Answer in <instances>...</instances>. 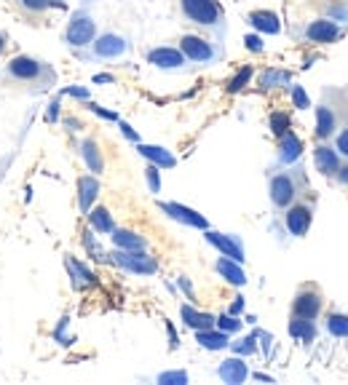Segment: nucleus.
<instances>
[{"label": "nucleus", "instance_id": "f257e3e1", "mask_svg": "<svg viewBox=\"0 0 348 385\" xmlns=\"http://www.w3.org/2000/svg\"><path fill=\"white\" fill-rule=\"evenodd\" d=\"M3 78L14 89L27 91V94H46L49 89L56 86V70L51 67L49 62L27 56V54L8 59L6 67H3Z\"/></svg>", "mask_w": 348, "mask_h": 385}, {"label": "nucleus", "instance_id": "f03ea898", "mask_svg": "<svg viewBox=\"0 0 348 385\" xmlns=\"http://www.w3.org/2000/svg\"><path fill=\"white\" fill-rule=\"evenodd\" d=\"M180 11L191 24L212 30L217 38L225 35V11L217 0H180Z\"/></svg>", "mask_w": 348, "mask_h": 385}, {"label": "nucleus", "instance_id": "7ed1b4c3", "mask_svg": "<svg viewBox=\"0 0 348 385\" xmlns=\"http://www.w3.org/2000/svg\"><path fill=\"white\" fill-rule=\"evenodd\" d=\"M94 38H97V22H94V16L86 8H78L73 16H70V22H67L65 43L70 48H86L91 46Z\"/></svg>", "mask_w": 348, "mask_h": 385}, {"label": "nucleus", "instance_id": "20e7f679", "mask_svg": "<svg viewBox=\"0 0 348 385\" xmlns=\"http://www.w3.org/2000/svg\"><path fill=\"white\" fill-rule=\"evenodd\" d=\"M113 263L121 265L129 273H137V276H153L158 270V263L150 257L145 249H116Z\"/></svg>", "mask_w": 348, "mask_h": 385}, {"label": "nucleus", "instance_id": "39448f33", "mask_svg": "<svg viewBox=\"0 0 348 385\" xmlns=\"http://www.w3.org/2000/svg\"><path fill=\"white\" fill-rule=\"evenodd\" d=\"M129 54V41L118 32H102L91 41V54H80L83 59H121Z\"/></svg>", "mask_w": 348, "mask_h": 385}, {"label": "nucleus", "instance_id": "423d86ee", "mask_svg": "<svg viewBox=\"0 0 348 385\" xmlns=\"http://www.w3.org/2000/svg\"><path fill=\"white\" fill-rule=\"evenodd\" d=\"M180 51L185 54L188 62H196V65H212L220 56V51L212 46V41H206L201 35H182Z\"/></svg>", "mask_w": 348, "mask_h": 385}, {"label": "nucleus", "instance_id": "0eeeda50", "mask_svg": "<svg viewBox=\"0 0 348 385\" xmlns=\"http://www.w3.org/2000/svg\"><path fill=\"white\" fill-rule=\"evenodd\" d=\"M271 201H274L276 209H287L295 198H298V179H295V174L292 171H279L271 177Z\"/></svg>", "mask_w": 348, "mask_h": 385}, {"label": "nucleus", "instance_id": "6e6552de", "mask_svg": "<svg viewBox=\"0 0 348 385\" xmlns=\"http://www.w3.org/2000/svg\"><path fill=\"white\" fill-rule=\"evenodd\" d=\"M346 35V30L340 24H335V19H314L305 27V38L311 43H335Z\"/></svg>", "mask_w": 348, "mask_h": 385}, {"label": "nucleus", "instance_id": "1a4fd4ad", "mask_svg": "<svg viewBox=\"0 0 348 385\" xmlns=\"http://www.w3.org/2000/svg\"><path fill=\"white\" fill-rule=\"evenodd\" d=\"M148 62L153 67H158V70H182L185 65H188V59H185V54L180 51V48H169V46H158L148 51Z\"/></svg>", "mask_w": 348, "mask_h": 385}, {"label": "nucleus", "instance_id": "9d476101", "mask_svg": "<svg viewBox=\"0 0 348 385\" xmlns=\"http://www.w3.org/2000/svg\"><path fill=\"white\" fill-rule=\"evenodd\" d=\"M311 206L308 204H290L287 206V214H284V225H287V230H290V236H305L308 233V228H311Z\"/></svg>", "mask_w": 348, "mask_h": 385}, {"label": "nucleus", "instance_id": "9b49d317", "mask_svg": "<svg viewBox=\"0 0 348 385\" xmlns=\"http://www.w3.org/2000/svg\"><path fill=\"white\" fill-rule=\"evenodd\" d=\"M158 206H161V212L166 217H172V219L188 225V228H199V230H206V228H209L206 217L199 214L196 209H188V206H182V204H158Z\"/></svg>", "mask_w": 348, "mask_h": 385}, {"label": "nucleus", "instance_id": "f8f14e48", "mask_svg": "<svg viewBox=\"0 0 348 385\" xmlns=\"http://www.w3.org/2000/svg\"><path fill=\"white\" fill-rule=\"evenodd\" d=\"M206 241L212 246H217L223 252V257H230L236 263H244V246H241L239 236H225V233H215V230L206 228Z\"/></svg>", "mask_w": 348, "mask_h": 385}, {"label": "nucleus", "instance_id": "ddd939ff", "mask_svg": "<svg viewBox=\"0 0 348 385\" xmlns=\"http://www.w3.org/2000/svg\"><path fill=\"white\" fill-rule=\"evenodd\" d=\"M322 311V294L319 292H314V289H303L298 292V297H295V302H292V313L300 316V318H316Z\"/></svg>", "mask_w": 348, "mask_h": 385}, {"label": "nucleus", "instance_id": "4468645a", "mask_svg": "<svg viewBox=\"0 0 348 385\" xmlns=\"http://www.w3.org/2000/svg\"><path fill=\"white\" fill-rule=\"evenodd\" d=\"M8 3L27 19H41L51 8H65V0H8Z\"/></svg>", "mask_w": 348, "mask_h": 385}, {"label": "nucleus", "instance_id": "2eb2a0df", "mask_svg": "<svg viewBox=\"0 0 348 385\" xmlns=\"http://www.w3.org/2000/svg\"><path fill=\"white\" fill-rule=\"evenodd\" d=\"M300 155H303V142L298 140V134L287 131L284 137H279V161H281L284 166L298 164Z\"/></svg>", "mask_w": 348, "mask_h": 385}, {"label": "nucleus", "instance_id": "dca6fc26", "mask_svg": "<svg viewBox=\"0 0 348 385\" xmlns=\"http://www.w3.org/2000/svg\"><path fill=\"white\" fill-rule=\"evenodd\" d=\"M137 153H140L142 158H148L150 164H155L158 168H172V166H177V158H174V155L169 153V150H166V147L137 142Z\"/></svg>", "mask_w": 348, "mask_h": 385}, {"label": "nucleus", "instance_id": "f3484780", "mask_svg": "<svg viewBox=\"0 0 348 385\" xmlns=\"http://www.w3.org/2000/svg\"><path fill=\"white\" fill-rule=\"evenodd\" d=\"M217 375H220L223 383L239 385L249 377V369H247V364L236 356V359H225L223 364H220V369H217Z\"/></svg>", "mask_w": 348, "mask_h": 385}, {"label": "nucleus", "instance_id": "a211bd4d", "mask_svg": "<svg viewBox=\"0 0 348 385\" xmlns=\"http://www.w3.org/2000/svg\"><path fill=\"white\" fill-rule=\"evenodd\" d=\"M97 195H100V179L97 177H80L78 179V206H80L83 214L94 206Z\"/></svg>", "mask_w": 348, "mask_h": 385}, {"label": "nucleus", "instance_id": "6ab92c4d", "mask_svg": "<svg viewBox=\"0 0 348 385\" xmlns=\"http://www.w3.org/2000/svg\"><path fill=\"white\" fill-rule=\"evenodd\" d=\"M65 267H67V273H70V281H73L75 292H80V289H89V287H94V284H97L94 273H91L89 267H83V265L78 263L75 257H67V260H65Z\"/></svg>", "mask_w": 348, "mask_h": 385}, {"label": "nucleus", "instance_id": "aec40b11", "mask_svg": "<svg viewBox=\"0 0 348 385\" xmlns=\"http://www.w3.org/2000/svg\"><path fill=\"white\" fill-rule=\"evenodd\" d=\"M314 161H316V168L322 171L324 177H332V174H338V168H340V155H338V150H332V147H327V144H319V147H316Z\"/></svg>", "mask_w": 348, "mask_h": 385}, {"label": "nucleus", "instance_id": "412c9836", "mask_svg": "<svg viewBox=\"0 0 348 385\" xmlns=\"http://www.w3.org/2000/svg\"><path fill=\"white\" fill-rule=\"evenodd\" d=\"M196 342H199L201 348H206V351H225L228 345H230V340H228V332L223 329H199L196 332Z\"/></svg>", "mask_w": 348, "mask_h": 385}, {"label": "nucleus", "instance_id": "4be33fe9", "mask_svg": "<svg viewBox=\"0 0 348 385\" xmlns=\"http://www.w3.org/2000/svg\"><path fill=\"white\" fill-rule=\"evenodd\" d=\"M217 273L223 276L228 284H233V287H244V284H247V273H244L241 263H236V260H230V257L217 260Z\"/></svg>", "mask_w": 348, "mask_h": 385}, {"label": "nucleus", "instance_id": "5701e85b", "mask_svg": "<svg viewBox=\"0 0 348 385\" xmlns=\"http://www.w3.org/2000/svg\"><path fill=\"white\" fill-rule=\"evenodd\" d=\"M249 24L260 32H268V35H279L281 32V19L276 16L274 11H252L249 14Z\"/></svg>", "mask_w": 348, "mask_h": 385}, {"label": "nucleus", "instance_id": "b1692460", "mask_svg": "<svg viewBox=\"0 0 348 385\" xmlns=\"http://www.w3.org/2000/svg\"><path fill=\"white\" fill-rule=\"evenodd\" d=\"M335 126H338V116L332 113V107L319 104L316 107V137L319 140H329L332 131H335Z\"/></svg>", "mask_w": 348, "mask_h": 385}, {"label": "nucleus", "instance_id": "393cba45", "mask_svg": "<svg viewBox=\"0 0 348 385\" xmlns=\"http://www.w3.org/2000/svg\"><path fill=\"white\" fill-rule=\"evenodd\" d=\"M180 316H182V321L191 327V329H212L215 327V316H209V313H201L196 308H191V305H182L180 308Z\"/></svg>", "mask_w": 348, "mask_h": 385}, {"label": "nucleus", "instance_id": "a878e982", "mask_svg": "<svg viewBox=\"0 0 348 385\" xmlns=\"http://www.w3.org/2000/svg\"><path fill=\"white\" fill-rule=\"evenodd\" d=\"M80 155H83V161H86L89 171H94L97 177H100L102 171H105V158H102L100 144L94 142V140H86V142L80 144Z\"/></svg>", "mask_w": 348, "mask_h": 385}, {"label": "nucleus", "instance_id": "bb28decb", "mask_svg": "<svg viewBox=\"0 0 348 385\" xmlns=\"http://www.w3.org/2000/svg\"><path fill=\"white\" fill-rule=\"evenodd\" d=\"M113 243H116V249H145L148 246L140 233L124 230V228H113Z\"/></svg>", "mask_w": 348, "mask_h": 385}, {"label": "nucleus", "instance_id": "cd10ccee", "mask_svg": "<svg viewBox=\"0 0 348 385\" xmlns=\"http://www.w3.org/2000/svg\"><path fill=\"white\" fill-rule=\"evenodd\" d=\"M290 335L295 337L298 342H314V337H316V327H314V321L311 318H300L295 316L292 321H290Z\"/></svg>", "mask_w": 348, "mask_h": 385}, {"label": "nucleus", "instance_id": "c85d7f7f", "mask_svg": "<svg viewBox=\"0 0 348 385\" xmlns=\"http://www.w3.org/2000/svg\"><path fill=\"white\" fill-rule=\"evenodd\" d=\"M86 214H89V225H91V230H97V233H113L116 222H113V217H110V212H107L105 206L89 209Z\"/></svg>", "mask_w": 348, "mask_h": 385}, {"label": "nucleus", "instance_id": "c756f323", "mask_svg": "<svg viewBox=\"0 0 348 385\" xmlns=\"http://www.w3.org/2000/svg\"><path fill=\"white\" fill-rule=\"evenodd\" d=\"M292 80V75L287 70H265L260 78V89H276V86H287Z\"/></svg>", "mask_w": 348, "mask_h": 385}, {"label": "nucleus", "instance_id": "7c9ffc66", "mask_svg": "<svg viewBox=\"0 0 348 385\" xmlns=\"http://www.w3.org/2000/svg\"><path fill=\"white\" fill-rule=\"evenodd\" d=\"M327 332L332 337H348V316L343 313H332L327 318Z\"/></svg>", "mask_w": 348, "mask_h": 385}, {"label": "nucleus", "instance_id": "2f4dec72", "mask_svg": "<svg viewBox=\"0 0 348 385\" xmlns=\"http://www.w3.org/2000/svg\"><path fill=\"white\" fill-rule=\"evenodd\" d=\"M252 67H241V70L236 72V75H233V78H230V83H228V94H239V91H241V89H244V86H247L249 80H252Z\"/></svg>", "mask_w": 348, "mask_h": 385}, {"label": "nucleus", "instance_id": "473e14b6", "mask_svg": "<svg viewBox=\"0 0 348 385\" xmlns=\"http://www.w3.org/2000/svg\"><path fill=\"white\" fill-rule=\"evenodd\" d=\"M290 129H292V118L287 113H274L271 116V131H274L276 137H284Z\"/></svg>", "mask_w": 348, "mask_h": 385}, {"label": "nucleus", "instance_id": "72a5a7b5", "mask_svg": "<svg viewBox=\"0 0 348 385\" xmlns=\"http://www.w3.org/2000/svg\"><path fill=\"white\" fill-rule=\"evenodd\" d=\"M158 383L161 385H185L188 383V372L177 369V372H161L158 375Z\"/></svg>", "mask_w": 348, "mask_h": 385}, {"label": "nucleus", "instance_id": "f704fd0d", "mask_svg": "<svg viewBox=\"0 0 348 385\" xmlns=\"http://www.w3.org/2000/svg\"><path fill=\"white\" fill-rule=\"evenodd\" d=\"M233 351H236L239 356L254 353V351H257V335H249V337H244V340H239V342H233Z\"/></svg>", "mask_w": 348, "mask_h": 385}, {"label": "nucleus", "instance_id": "c9c22d12", "mask_svg": "<svg viewBox=\"0 0 348 385\" xmlns=\"http://www.w3.org/2000/svg\"><path fill=\"white\" fill-rule=\"evenodd\" d=\"M215 324H217V329H223V332H239L241 329V321L236 318V316H220V318H215Z\"/></svg>", "mask_w": 348, "mask_h": 385}, {"label": "nucleus", "instance_id": "e433bc0d", "mask_svg": "<svg viewBox=\"0 0 348 385\" xmlns=\"http://www.w3.org/2000/svg\"><path fill=\"white\" fill-rule=\"evenodd\" d=\"M145 179H148L150 185V192H161V174H158V166L155 164H150L145 168Z\"/></svg>", "mask_w": 348, "mask_h": 385}, {"label": "nucleus", "instance_id": "4c0bfd02", "mask_svg": "<svg viewBox=\"0 0 348 385\" xmlns=\"http://www.w3.org/2000/svg\"><path fill=\"white\" fill-rule=\"evenodd\" d=\"M292 102H295L298 110H308V107H311V99H308L303 86H292Z\"/></svg>", "mask_w": 348, "mask_h": 385}, {"label": "nucleus", "instance_id": "58836bf2", "mask_svg": "<svg viewBox=\"0 0 348 385\" xmlns=\"http://www.w3.org/2000/svg\"><path fill=\"white\" fill-rule=\"evenodd\" d=\"M67 324H70V318H67V316H65V318H62V321H59V327H56V329H54V340H59V342H62V345H70V342H73V340H70V337L65 335V332H67Z\"/></svg>", "mask_w": 348, "mask_h": 385}, {"label": "nucleus", "instance_id": "ea45409f", "mask_svg": "<svg viewBox=\"0 0 348 385\" xmlns=\"http://www.w3.org/2000/svg\"><path fill=\"white\" fill-rule=\"evenodd\" d=\"M83 241H86L89 252L94 254V260H105V254L100 252V246H97V243H94V239H91V230H86V233H83Z\"/></svg>", "mask_w": 348, "mask_h": 385}, {"label": "nucleus", "instance_id": "a19ab883", "mask_svg": "<svg viewBox=\"0 0 348 385\" xmlns=\"http://www.w3.org/2000/svg\"><path fill=\"white\" fill-rule=\"evenodd\" d=\"M335 150H340V155L348 158V126L338 134V142H335Z\"/></svg>", "mask_w": 348, "mask_h": 385}, {"label": "nucleus", "instance_id": "79ce46f5", "mask_svg": "<svg viewBox=\"0 0 348 385\" xmlns=\"http://www.w3.org/2000/svg\"><path fill=\"white\" fill-rule=\"evenodd\" d=\"M244 46L249 48V51H254V54H260V51H263V41H260V38H257V35H247V38H244Z\"/></svg>", "mask_w": 348, "mask_h": 385}, {"label": "nucleus", "instance_id": "37998d69", "mask_svg": "<svg viewBox=\"0 0 348 385\" xmlns=\"http://www.w3.org/2000/svg\"><path fill=\"white\" fill-rule=\"evenodd\" d=\"M89 110H91L94 116H100V118H105V120H118V116H116V113L105 110V107H100V104H89Z\"/></svg>", "mask_w": 348, "mask_h": 385}, {"label": "nucleus", "instance_id": "c03bdc74", "mask_svg": "<svg viewBox=\"0 0 348 385\" xmlns=\"http://www.w3.org/2000/svg\"><path fill=\"white\" fill-rule=\"evenodd\" d=\"M65 94L73 96V99H83V102H89V91H86V89H80V86H70V89H65Z\"/></svg>", "mask_w": 348, "mask_h": 385}, {"label": "nucleus", "instance_id": "a18cd8bd", "mask_svg": "<svg viewBox=\"0 0 348 385\" xmlns=\"http://www.w3.org/2000/svg\"><path fill=\"white\" fill-rule=\"evenodd\" d=\"M46 120L54 123V120H59V99H54L49 104V110H46Z\"/></svg>", "mask_w": 348, "mask_h": 385}, {"label": "nucleus", "instance_id": "49530a36", "mask_svg": "<svg viewBox=\"0 0 348 385\" xmlns=\"http://www.w3.org/2000/svg\"><path fill=\"white\" fill-rule=\"evenodd\" d=\"M118 123H121V131H124L126 140H131V142H140V134H137V131H134L129 123H124V120H118Z\"/></svg>", "mask_w": 348, "mask_h": 385}, {"label": "nucleus", "instance_id": "de8ad7c7", "mask_svg": "<svg viewBox=\"0 0 348 385\" xmlns=\"http://www.w3.org/2000/svg\"><path fill=\"white\" fill-rule=\"evenodd\" d=\"M241 311H244V297H236V302L230 305V316H239Z\"/></svg>", "mask_w": 348, "mask_h": 385}, {"label": "nucleus", "instance_id": "09e8293b", "mask_svg": "<svg viewBox=\"0 0 348 385\" xmlns=\"http://www.w3.org/2000/svg\"><path fill=\"white\" fill-rule=\"evenodd\" d=\"M14 161V155H6V158H0V179L6 177V168H8V164Z\"/></svg>", "mask_w": 348, "mask_h": 385}, {"label": "nucleus", "instance_id": "8fccbe9b", "mask_svg": "<svg viewBox=\"0 0 348 385\" xmlns=\"http://www.w3.org/2000/svg\"><path fill=\"white\" fill-rule=\"evenodd\" d=\"M166 332H169V340H172V342H169V348H177V345H180V342H177V332H174V327L172 324H166Z\"/></svg>", "mask_w": 348, "mask_h": 385}, {"label": "nucleus", "instance_id": "3c124183", "mask_svg": "<svg viewBox=\"0 0 348 385\" xmlns=\"http://www.w3.org/2000/svg\"><path fill=\"white\" fill-rule=\"evenodd\" d=\"M338 177H340V182H343V185L348 188V166H340V168H338Z\"/></svg>", "mask_w": 348, "mask_h": 385}, {"label": "nucleus", "instance_id": "603ef678", "mask_svg": "<svg viewBox=\"0 0 348 385\" xmlns=\"http://www.w3.org/2000/svg\"><path fill=\"white\" fill-rule=\"evenodd\" d=\"M113 75H94V83H113Z\"/></svg>", "mask_w": 348, "mask_h": 385}, {"label": "nucleus", "instance_id": "864d4df0", "mask_svg": "<svg viewBox=\"0 0 348 385\" xmlns=\"http://www.w3.org/2000/svg\"><path fill=\"white\" fill-rule=\"evenodd\" d=\"M6 48H8V38H6V35H3V32H0V56H3V54H6Z\"/></svg>", "mask_w": 348, "mask_h": 385}, {"label": "nucleus", "instance_id": "5fc2aeb1", "mask_svg": "<svg viewBox=\"0 0 348 385\" xmlns=\"http://www.w3.org/2000/svg\"><path fill=\"white\" fill-rule=\"evenodd\" d=\"M180 287H182L185 292H188V294H191V297H193V289H191V284H188L185 278H180Z\"/></svg>", "mask_w": 348, "mask_h": 385}]
</instances>
